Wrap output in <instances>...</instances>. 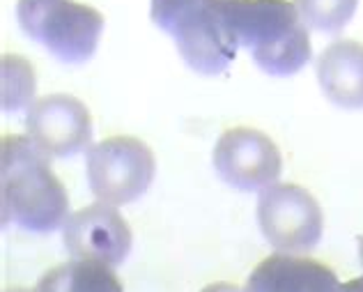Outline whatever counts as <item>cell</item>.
<instances>
[{"label":"cell","instance_id":"cell-1","mask_svg":"<svg viewBox=\"0 0 363 292\" xmlns=\"http://www.w3.org/2000/svg\"><path fill=\"white\" fill-rule=\"evenodd\" d=\"M30 136H5L0 143L3 223L30 232H53L69 219V198Z\"/></svg>","mask_w":363,"mask_h":292},{"label":"cell","instance_id":"cell-2","mask_svg":"<svg viewBox=\"0 0 363 292\" xmlns=\"http://www.w3.org/2000/svg\"><path fill=\"white\" fill-rule=\"evenodd\" d=\"M237 46L269 77H292L311 60L308 26L290 0H214Z\"/></svg>","mask_w":363,"mask_h":292},{"label":"cell","instance_id":"cell-3","mask_svg":"<svg viewBox=\"0 0 363 292\" xmlns=\"http://www.w3.org/2000/svg\"><path fill=\"white\" fill-rule=\"evenodd\" d=\"M16 18L30 40L69 64L90 60L104 30V16L76 0H18Z\"/></svg>","mask_w":363,"mask_h":292},{"label":"cell","instance_id":"cell-4","mask_svg":"<svg viewBox=\"0 0 363 292\" xmlns=\"http://www.w3.org/2000/svg\"><path fill=\"white\" fill-rule=\"evenodd\" d=\"M90 191L99 203L129 205L150 189L157 173L155 152L133 136H111L88 147Z\"/></svg>","mask_w":363,"mask_h":292},{"label":"cell","instance_id":"cell-5","mask_svg":"<svg viewBox=\"0 0 363 292\" xmlns=\"http://www.w3.org/2000/svg\"><path fill=\"white\" fill-rule=\"evenodd\" d=\"M257 223L267 242L283 253L315 249L324 230L320 203L297 184H272L260 191Z\"/></svg>","mask_w":363,"mask_h":292},{"label":"cell","instance_id":"cell-6","mask_svg":"<svg viewBox=\"0 0 363 292\" xmlns=\"http://www.w3.org/2000/svg\"><path fill=\"white\" fill-rule=\"evenodd\" d=\"M212 162L218 177L240 191H264L276 184L283 157L276 143L262 131L235 127L218 136Z\"/></svg>","mask_w":363,"mask_h":292},{"label":"cell","instance_id":"cell-7","mask_svg":"<svg viewBox=\"0 0 363 292\" xmlns=\"http://www.w3.org/2000/svg\"><path fill=\"white\" fill-rule=\"evenodd\" d=\"M62 242L76 260L122 265L133 247V235L122 214L108 203H94L74 212L62 225Z\"/></svg>","mask_w":363,"mask_h":292},{"label":"cell","instance_id":"cell-8","mask_svg":"<svg viewBox=\"0 0 363 292\" xmlns=\"http://www.w3.org/2000/svg\"><path fill=\"white\" fill-rule=\"evenodd\" d=\"M28 136L44 155L67 159L92 145V118L72 95H46L28 108Z\"/></svg>","mask_w":363,"mask_h":292},{"label":"cell","instance_id":"cell-9","mask_svg":"<svg viewBox=\"0 0 363 292\" xmlns=\"http://www.w3.org/2000/svg\"><path fill=\"white\" fill-rule=\"evenodd\" d=\"M182 58L203 77H216L235 60L237 49L214 0H203L170 30Z\"/></svg>","mask_w":363,"mask_h":292},{"label":"cell","instance_id":"cell-10","mask_svg":"<svg viewBox=\"0 0 363 292\" xmlns=\"http://www.w3.org/2000/svg\"><path fill=\"white\" fill-rule=\"evenodd\" d=\"M336 271L294 253H272L246 281V292H338Z\"/></svg>","mask_w":363,"mask_h":292},{"label":"cell","instance_id":"cell-11","mask_svg":"<svg viewBox=\"0 0 363 292\" xmlns=\"http://www.w3.org/2000/svg\"><path fill=\"white\" fill-rule=\"evenodd\" d=\"M318 81L329 101L340 108H363V44L338 40L318 58Z\"/></svg>","mask_w":363,"mask_h":292},{"label":"cell","instance_id":"cell-12","mask_svg":"<svg viewBox=\"0 0 363 292\" xmlns=\"http://www.w3.org/2000/svg\"><path fill=\"white\" fill-rule=\"evenodd\" d=\"M35 292H124V288L113 267L74 258L46 271Z\"/></svg>","mask_w":363,"mask_h":292},{"label":"cell","instance_id":"cell-13","mask_svg":"<svg viewBox=\"0 0 363 292\" xmlns=\"http://www.w3.org/2000/svg\"><path fill=\"white\" fill-rule=\"evenodd\" d=\"M0 103H3L5 113H18L23 108L33 106L35 90H37V79L33 64L21 55L5 53L0 60Z\"/></svg>","mask_w":363,"mask_h":292},{"label":"cell","instance_id":"cell-14","mask_svg":"<svg viewBox=\"0 0 363 292\" xmlns=\"http://www.w3.org/2000/svg\"><path fill=\"white\" fill-rule=\"evenodd\" d=\"M359 0H294L301 21L320 33H340L357 12Z\"/></svg>","mask_w":363,"mask_h":292},{"label":"cell","instance_id":"cell-15","mask_svg":"<svg viewBox=\"0 0 363 292\" xmlns=\"http://www.w3.org/2000/svg\"><path fill=\"white\" fill-rule=\"evenodd\" d=\"M203 0H152L150 16L161 30L170 33L191 9H196Z\"/></svg>","mask_w":363,"mask_h":292},{"label":"cell","instance_id":"cell-16","mask_svg":"<svg viewBox=\"0 0 363 292\" xmlns=\"http://www.w3.org/2000/svg\"><path fill=\"white\" fill-rule=\"evenodd\" d=\"M200 292H246V288H240L235 283H212V286L203 288Z\"/></svg>","mask_w":363,"mask_h":292},{"label":"cell","instance_id":"cell-17","mask_svg":"<svg viewBox=\"0 0 363 292\" xmlns=\"http://www.w3.org/2000/svg\"><path fill=\"white\" fill-rule=\"evenodd\" d=\"M338 292H363V276L352 279V281H347V283H342L338 288Z\"/></svg>","mask_w":363,"mask_h":292},{"label":"cell","instance_id":"cell-18","mask_svg":"<svg viewBox=\"0 0 363 292\" xmlns=\"http://www.w3.org/2000/svg\"><path fill=\"white\" fill-rule=\"evenodd\" d=\"M5 292H35V290H30V288H7Z\"/></svg>","mask_w":363,"mask_h":292}]
</instances>
